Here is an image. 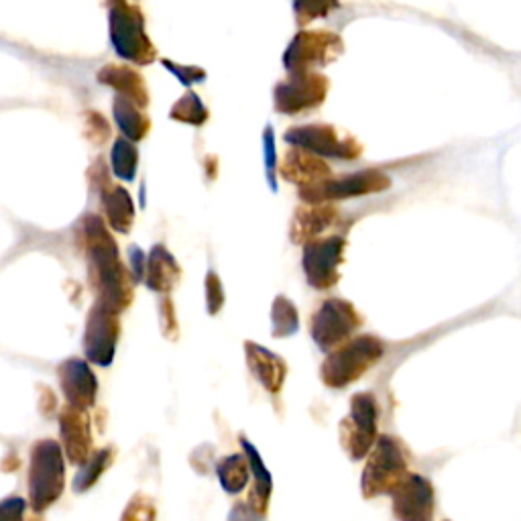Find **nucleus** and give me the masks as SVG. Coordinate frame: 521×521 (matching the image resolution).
I'll return each mask as SVG.
<instances>
[{"label": "nucleus", "instance_id": "nucleus-13", "mask_svg": "<svg viewBox=\"0 0 521 521\" xmlns=\"http://www.w3.org/2000/svg\"><path fill=\"white\" fill-rule=\"evenodd\" d=\"M391 509L397 521H434L436 489L430 479L408 473L391 491Z\"/></svg>", "mask_w": 521, "mask_h": 521}, {"label": "nucleus", "instance_id": "nucleus-18", "mask_svg": "<svg viewBox=\"0 0 521 521\" xmlns=\"http://www.w3.org/2000/svg\"><path fill=\"white\" fill-rule=\"evenodd\" d=\"M60 436L64 454L72 465H84L92 454V430L88 414L74 408V405H64L60 412Z\"/></svg>", "mask_w": 521, "mask_h": 521}, {"label": "nucleus", "instance_id": "nucleus-10", "mask_svg": "<svg viewBox=\"0 0 521 521\" xmlns=\"http://www.w3.org/2000/svg\"><path fill=\"white\" fill-rule=\"evenodd\" d=\"M391 188L389 176H385L379 169H363L349 173V176L330 178L322 184L300 188V198L306 204H322V202H338V200H349V198H361L379 194Z\"/></svg>", "mask_w": 521, "mask_h": 521}, {"label": "nucleus", "instance_id": "nucleus-25", "mask_svg": "<svg viewBox=\"0 0 521 521\" xmlns=\"http://www.w3.org/2000/svg\"><path fill=\"white\" fill-rule=\"evenodd\" d=\"M114 460V448L106 446L100 448L98 452H92L90 458L80 465V471L74 477V493H86L90 491L98 479L108 471V467L112 465Z\"/></svg>", "mask_w": 521, "mask_h": 521}, {"label": "nucleus", "instance_id": "nucleus-9", "mask_svg": "<svg viewBox=\"0 0 521 521\" xmlns=\"http://www.w3.org/2000/svg\"><path fill=\"white\" fill-rule=\"evenodd\" d=\"M344 51V41L332 31H300L283 53L287 72H308L336 62Z\"/></svg>", "mask_w": 521, "mask_h": 521}, {"label": "nucleus", "instance_id": "nucleus-14", "mask_svg": "<svg viewBox=\"0 0 521 521\" xmlns=\"http://www.w3.org/2000/svg\"><path fill=\"white\" fill-rule=\"evenodd\" d=\"M121 336V322L119 314H112L98 304L92 306L86 332H84V355L88 363L98 367H110L117 355V344Z\"/></svg>", "mask_w": 521, "mask_h": 521}, {"label": "nucleus", "instance_id": "nucleus-27", "mask_svg": "<svg viewBox=\"0 0 521 521\" xmlns=\"http://www.w3.org/2000/svg\"><path fill=\"white\" fill-rule=\"evenodd\" d=\"M300 330V312L287 296L279 294L271 306V336L289 338Z\"/></svg>", "mask_w": 521, "mask_h": 521}, {"label": "nucleus", "instance_id": "nucleus-31", "mask_svg": "<svg viewBox=\"0 0 521 521\" xmlns=\"http://www.w3.org/2000/svg\"><path fill=\"white\" fill-rule=\"evenodd\" d=\"M204 292H206V310H208V314H210V316L220 314V310L224 308L226 296H224L222 279L218 277L216 271H208V273H206Z\"/></svg>", "mask_w": 521, "mask_h": 521}, {"label": "nucleus", "instance_id": "nucleus-16", "mask_svg": "<svg viewBox=\"0 0 521 521\" xmlns=\"http://www.w3.org/2000/svg\"><path fill=\"white\" fill-rule=\"evenodd\" d=\"M279 176L300 188H310L332 178V167L316 153L302 147H289L279 163Z\"/></svg>", "mask_w": 521, "mask_h": 521}, {"label": "nucleus", "instance_id": "nucleus-1", "mask_svg": "<svg viewBox=\"0 0 521 521\" xmlns=\"http://www.w3.org/2000/svg\"><path fill=\"white\" fill-rule=\"evenodd\" d=\"M82 243L90 263V281L96 304L112 314H121L133 304V277L123 265L119 245L110 235L104 220L88 214L80 222Z\"/></svg>", "mask_w": 521, "mask_h": 521}, {"label": "nucleus", "instance_id": "nucleus-2", "mask_svg": "<svg viewBox=\"0 0 521 521\" xmlns=\"http://www.w3.org/2000/svg\"><path fill=\"white\" fill-rule=\"evenodd\" d=\"M385 357V342L375 334L353 336L326 355L320 379L328 389H346Z\"/></svg>", "mask_w": 521, "mask_h": 521}, {"label": "nucleus", "instance_id": "nucleus-30", "mask_svg": "<svg viewBox=\"0 0 521 521\" xmlns=\"http://www.w3.org/2000/svg\"><path fill=\"white\" fill-rule=\"evenodd\" d=\"M338 0H294V13L300 27L310 25L316 19L328 17L338 9Z\"/></svg>", "mask_w": 521, "mask_h": 521}, {"label": "nucleus", "instance_id": "nucleus-29", "mask_svg": "<svg viewBox=\"0 0 521 521\" xmlns=\"http://www.w3.org/2000/svg\"><path fill=\"white\" fill-rule=\"evenodd\" d=\"M208 108L202 104L200 96H196L194 92H188L184 98H180L176 102V106L171 108V119L194 125V127H202L208 121Z\"/></svg>", "mask_w": 521, "mask_h": 521}, {"label": "nucleus", "instance_id": "nucleus-32", "mask_svg": "<svg viewBox=\"0 0 521 521\" xmlns=\"http://www.w3.org/2000/svg\"><path fill=\"white\" fill-rule=\"evenodd\" d=\"M155 519H157V509H155L153 501L143 493H137L129 501V505L121 517V521H155Z\"/></svg>", "mask_w": 521, "mask_h": 521}, {"label": "nucleus", "instance_id": "nucleus-17", "mask_svg": "<svg viewBox=\"0 0 521 521\" xmlns=\"http://www.w3.org/2000/svg\"><path fill=\"white\" fill-rule=\"evenodd\" d=\"M57 377H60V385L68 405H74V408L86 412L96 403L98 379L88 361L76 357L64 361L60 369H57Z\"/></svg>", "mask_w": 521, "mask_h": 521}, {"label": "nucleus", "instance_id": "nucleus-12", "mask_svg": "<svg viewBox=\"0 0 521 521\" xmlns=\"http://www.w3.org/2000/svg\"><path fill=\"white\" fill-rule=\"evenodd\" d=\"M346 247L349 243L340 235H326L304 245L302 269L310 287L326 292L340 281Z\"/></svg>", "mask_w": 521, "mask_h": 521}, {"label": "nucleus", "instance_id": "nucleus-20", "mask_svg": "<svg viewBox=\"0 0 521 521\" xmlns=\"http://www.w3.org/2000/svg\"><path fill=\"white\" fill-rule=\"evenodd\" d=\"M182 279V267L165 245H153L145 265V285L155 294L167 296Z\"/></svg>", "mask_w": 521, "mask_h": 521}, {"label": "nucleus", "instance_id": "nucleus-26", "mask_svg": "<svg viewBox=\"0 0 521 521\" xmlns=\"http://www.w3.org/2000/svg\"><path fill=\"white\" fill-rule=\"evenodd\" d=\"M114 119H117L123 133L127 137H131L133 141L145 139V135L151 129V121L147 114H143L139 106H135L133 102H129L121 96L117 98V102H114Z\"/></svg>", "mask_w": 521, "mask_h": 521}, {"label": "nucleus", "instance_id": "nucleus-23", "mask_svg": "<svg viewBox=\"0 0 521 521\" xmlns=\"http://www.w3.org/2000/svg\"><path fill=\"white\" fill-rule=\"evenodd\" d=\"M98 194H100L104 216H106L110 228L117 230V233L127 235L135 220V206H133L131 194L121 186H114L112 182L104 184L98 190Z\"/></svg>", "mask_w": 521, "mask_h": 521}, {"label": "nucleus", "instance_id": "nucleus-34", "mask_svg": "<svg viewBox=\"0 0 521 521\" xmlns=\"http://www.w3.org/2000/svg\"><path fill=\"white\" fill-rule=\"evenodd\" d=\"M25 511L27 503L19 495L0 501V521H25Z\"/></svg>", "mask_w": 521, "mask_h": 521}, {"label": "nucleus", "instance_id": "nucleus-8", "mask_svg": "<svg viewBox=\"0 0 521 521\" xmlns=\"http://www.w3.org/2000/svg\"><path fill=\"white\" fill-rule=\"evenodd\" d=\"M330 80L314 70L289 72V78L279 82L273 92L275 110L287 117H300L320 108L328 96Z\"/></svg>", "mask_w": 521, "mask_h": 521}, {"label": "nucleus", "instance_id": "nucleus-19", "mask_svg": "<svg viewBox=\"0 0 521 521\" xmlns=\"http://www.w3.org/2000/svg\"><path fill=\"white\" fill-rule=\"evenodd\" d=\"M245 357L247 367L257 383L271 395H279L287 379V363L253 340L245 342Z\"/></svg>", "mask_w": 521, "mask_h": 521}, {"label": "nucleus", "instance_id": "nucleus-4", "mask_svg": "<svg viewBox=\"0 0 521 521\" xmlns=\"http://www.w3.org/2000/svg\"><path fill=\"white\" fill-rule=\"evenodd\" d=\"M66 489V456L62 444L51 438L37 440L31 448L29 503L35 513H43Z\"/></svg>", "mask_w": 521, "mask_h": 521}, {"label": "nucleus", "instance_id": "nucleus-6", "mask_svg": "<svg viewBox=\"0 0 521 521\" xmlns=\"http://www.w3.org/2000/svg\"><path fill=\"white\" fill-rule=\"evenodd\" d=\"M110 35L119 55L137 66L155 62L157 49L145 33L143 13L127 0H110Z\"/></svg>", "mask_w": 521, "mask_h": 521}, {"label": "nucleus", "instance_id": "nucleus-33", "mask_svg": "<svg viewBox=\"0 0 521 521\" xmlns=\"http://www.w3.org/2000/svg\"><path fill=\"white\" fill-rule=\"evenodd\" d=\"M159 316H161V332L167 340H178L180 336V324L176 318V306L165 296L159 304Z\"/></svg>", "mask_w": 521, "mask_h": 521}, {"label": "nucleus", "instance_id": "nucleus-11", "mask_svg": "<svg viewBox=\"0 0 521 521\" xmlns=\"http://www.w3.org/2000/svg\"><path fill=\"white\" fill-rule=\"evenodd\" d=\"M283 139L292 147H302L320 157L355 161L363 155V145L353 135H342L336 127L326 123L292 127Z\"/></svg>", "mask_w": 521, "mask_h": 521}, {"label": "nucleus", "instance_id": "nucleus-36", "mask_svg": "<svg viewBox=\"0 0 521 521\" xmlns=\"http://www.w3.org/2000/svg\"><path fill=\"white\" fill-rule=\"evenodd\" d=\"M261 519L263 517H259L247 501H237L228 515V521H261Z\"/></svg>", "mask_w": 521, "mask_h": 521}, {"label": "nucleus", "instance_id": "nucleus-3", "mask_svg": "<svg viewBox=\"0 0 521 521\" xmlns=\"http://www.w3.org/2000/svg\"><path fill=\"white\" fill-rule=\"evenodd\" d=\"M410 473V452L393 434H379L361 475V493L365 499L391 495V491Z\"/></svg>", "mask_w": 521, "mask_h": 521}, {"label": "nucleus", "instance_id": "nucleus-35", "mask_svg": "<svg viewBox=\"0 0 521 521\" xmlns=\"http://www.w3.org/2000/svg\"><path fill=\"white\" fill-rule=\"evenodd\" d=\"M129 263H131V269H129V273H131V277H133V281L135 283H141L143 279H145V265H147V255L137 247V245H133L131 249H129Z\"/></svg>", "mask_w": 521, "mask_h": 521}, {"label": "nucleus", "instance_id": "nucleus-22", "mask_svg": "<svg viewBox=\"0 0 521 521\" xmlns=\"http://www.w3.org/2000/svg\"><path fill=\"white\" fill-rule=\"evenodd\" d=\"M98 80L106 86H112L121 94V98L133 102L135 106H149V90L145 86V80L133 68L108 64L98 72Z\"/></svg>", "mask_w": 521, "mask_h": 521}, {"label": "nucleus", "instance_id": "nucleus-38", "mask_svg": "<svg viewBox=\"0 0 521 521\" xmlns=\"http://www.w3.org/2000/svg\"><path fill=\"white\" fill-rule=\"evenodd\" d=\"M444 521H448V519H444Z\"/></svg>", "mask_w": 521, "mask_h": 521}, {"label": "nucleus", "instance_id": "nucleus-37", "mask_svg": "<svg viewBox=\"0 0 521 521\" xmlns=\"http://www.w3.org/2000/svg\"><path fill=\"white\" fill-rule=\"evenodd\" d=\"M165 66H167L169 70L176 72V74L182 78L184 84H194V82H200V80L206 78V72L200 70V68H178L176 64H171V62H165Z\"/></svg>", "mask_w": 521, "mask_h": 521}, {"label": "nucleus", "instance_id": "nucleus-7", "mask_svg": "<svg viewBox=\"0 0 521 521\" xmlns=\"http://www.w3.org/2000/svg\"><path fill=\"white\" fill-rule=\"evenodd\" d=\"M361 326L363 316L351 302L342 298H328L312 314L310 336L318 349L328 355L336 346L353 338Z\"/></svg>", "mask_w": 521, "mask_h": 521}, {"label": "nucleus", "instance_id": "nucleus-24", "mask_svg": "<svg viewBox=\"0 0 521 521\" xmlns=\"http://www.w3.org/2000/svg\"><path fill=\"white\" fill-rule=\"evenodd\" d=\"M216 477L228 495H239L251 481V469L245 452L222 456L216 462Z\"/></svg>", "mask_w": 521, "mask_h": 521}, {"label": "nucleus", "instance_id": "nucleus-28", "mask_svg": "<svg viewBox=\"0 0 521 521\" xmlns=\"http://www.w3.org/2000/svg\"><path fill=\"white\" fill-rule=\"evenodd\" d=\"M137 163H139V153L129 141L119 139L117 143H114V149H112L114 176L125 182H133L135 173H137Z\"/></svg>", "mask_w": 521, "mask_h": 521}, {"label": "nucleus", "instance_id": "nucleus-21", "mask_svg": "<svg viewBox=\"0 0 521 521\" xmlns=\"http://www.w3.org/2000/svg\"><path fill=\"white\" fill-rule=\"evenodd\" d=\"M239 442L243 446V452L249 460V469L253 473V485L249 489L247 503L259 517H267L269 505H271V493H273V477H271L269 469L265 467V462H263L259 450L255 448V444L249 442L245 434L239 436Z\"/></svg>", "mask_w": 521, "mask_h": 521}, {"label": "nucleus", "instance_id": "nucleus-15", "mask_svg": "<svg viewBox=\"0 0 521 521\" xmlns=\"http://www.w3.org/2000/svg\"><path fill=\"white\" fill-rule=\"evenodd\" d=\"M340 224V210L332 202L302 204L296 208L289 224V239L294 245H306L320 237H326L334 226Z\"/></svg>", "mask_w": 521, "mask_h": 521}, {"label": "nucleus", "instance_id": "nucleus-5", "mask_svg": "<svg viewBox=\"0 0 521 521\" xmlns=\"http://www.w3.org/2000/svg\"><path fill=\"white\" fill-rule=\"evenodd\" d=\"M340 446L351 460H363L379 438V403L375 393L359 391L351 397L349 416L338 424Z\"/></svg>", "mask_w": 521, "mask_h": 521}]
</instances>
